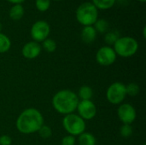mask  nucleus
I'll use <instances>...</instances> for the list:
<instances>
[{
    "label": "nucleus",
    "mask_w": 146,
    "mask_h": 145,
    "mask_svg": "<svg viewBox=\"0 0 146 145\" xmlns=\"http://www.w3.org/2000/svg\"><path fill=\"white\" fill-rule=\"evenodd\" d=\"M44 125V117L39 110L29 108L23 110L16 120V128L23 134L37 132Z\"/></svg>",
    "instance_id": "f257e3e1"
},
{
    "label": "nucleus",
    "mask_w": 146,
    "mask_h": 145,
    "mask_svg": "<svg viewBox=\"0 0 146 145\" xmlns=\"http://www.w3.org/2000/svg\"><path fill=\"white\" fill-rule=\"evenodd\" d=\"M80 99L77 94L70 90H61L52 98V105L56 112L62 115L73 114L77 109Z\"/></svg>",
    "instance_id": "f03ea898"
},
{
    "label": "nucleus",
    "mask_w": 146,
    "mask_h": 145,
    "mask_svg": "<svg viewBox=\"0 0 146 145\" xmlns=\"http://www.w3.org/2000/svg\"><path fill=\"white\" fill-rule=\"evenodd\" d=\"M75 16L77 21L84 26H92L98 19V10L92 3L86 2L77 8Z\"/></svg>",
    "instance_id": "7ed1b4c3"
},
{
    "label": "nucleus",
    "mask_w": 146,
    "mask_h": 145,
    "mask_svg": "<svg viewBox=\"0 0 146 145\" xmlns=\"http://www.w3.org/2000/svg\"><path fill=\"white\" fill-rule=\"evenodd\" d=\"M114 50L116 55L121 57H131L134 56L139 49V44L137 40L129 36L120 37L114 44Z\"/></svg>",
    "instance_id": "20e7f679"
},
{
    "label": "nucleus",
    "mask_w": 146,
    "mask_h": 145,
    "mask_svg": "<svg viewBox=\"0 0 146 145\" xmlns=\"http://www.w3.org/2000/svg\"><path fill=\"white\" fill-rule=\"evenodd\" d=\"M62 126L68 135L76 137L80 136L86 130L85 121L75 114H69L64 116L62 120Z\"/></svg>",
    "instance_id": "39448f33"
},
{
    "label": "nucleus",
    "mask_w": 146,
    "mask_h": 145,
    "mask_svg": "<svg viewBox=\"0 0 146 145\" xmlns=\"http://www.w3.org/2000/svg\"><path fill=\"white\" fill-rule=\"evenodd\" d=\"M127 97L126 85L121 82H115L111 84L106 91L108 101L115 105L121 103Z\"/></svg>",
    "instance_id": "423d86ee"
},
{
    "label": "nucleus",
    "mask_w": 146,
    "mask_h": 145,
    "mask_svg": "<svg viewBox=\"0 0 146 145\" xmlns=\"http://www.w3.org/2000/svg\"><path fill=\"white\" fill-rule=\"evenodd\" d=\"M31 37L33 41L38 43L46 39L50 32V27L45 21H38L31 27Z\"/></svg>",
    "instance_id": "0eeeda50"
},
{
    "label": "nucleus",
    "mask_w": 146,
    "mask_h": 145,
    "mask_svg": "<svg viewBox=\"0 0 146 145\" xmlns=\"http://www.w3.org/2000/svg\"><path fill=\"white\" fill-rule=\"evenodd\" d=\"M116 56L117 55L112 47L103 46L98 50L96 54V61L99 65L110 66L115 62Z\"/></svg>",
    "instance_id": "6e6552de"
},
{
    "label": "nucleus",
    "mask_w": 146,
    "mask_h": 145,
    "mask_svg": "<svg viewBox=\"0 0 146 145\" xmlns=\"http://www.w3.org/2000/svg\"><path fill=\"white\" fill-rule=\"evenodd\" d=\"M76 110L78 111V115L84 121H90L97 115V107L92 100L80 101Z\"/></svg>",
    "instance_id": "1a4fd4ad"
},
{
    "label": "nucleus",
    "mask_w": 146,
    "mask_h": 145,
    "mask_svg": "<svg viewBox=\"0 0 146 145\" xmlns=\"http://www.w3.org/2000/svg\"><path fill=\"white\" fill-rule=\"evenodd\" d=\"M117 115L123 124L131 125L135 121L137 113L134 107L130 103H122L118 108Z\"/></svg>",
    "instance_id": "9d476101"
},
{
    "label": "nucleus",
    "mask_w": 146,
    "mask_h": 145,
    "mask_svg": "<svg viewBox=\"0 0 146 145\" xmlns=\"http://www.w3.org/2000/svg\"><path fill=\"white\" fill-rule=\"evenodd\" d=\"M41 50L42 47L38 43L35 41H30L23 45L21 53L25 58L31 60L38 57L41 53Z\"/></svg>",
    "instance_id": "9b49d317"
},
{
    "label": "nucleus",
    "mask_w": 146,
    "mask_h": 145,
    "mask_svg": "<svg viewBox=\"0 0 146 145\" xmlns=\"http://www.w3.org/2000/svg\"><path fill=\"white\" fill-rule=\"evenodd\" d=\"M97 32L93 26H84L81 31V39L86 44H92L97 38Z\"/></svg>",
    "instance_id": "f8f14e48"
},
{
    "label": "nucleus",
    "mask_w": 146,
    "mask_h": 145,
    "mask_svg": "<svg viewBox=\"0 0 146 145\" xmlns=\"http://www.w3.org/2000/svg\"><path fill=\"white\" fill-rule=\"evenodd\" d=\"M9 17L14 21L21 20L24 15V8L21 4H14L9 12Z\"/></svg>",
    "instance_id": "ddd939ff"
},
{
    "label": "nucleus",
    "mask_w": 146,
    "mask_h": 145,
    "mask_svg": "<svg viewBox=\"0 0 146 145\" xmlns=\"http://www.w3.org/2000/svg\"><path fill=\"white\" fill-rule=\"evenodd\" d=\"M96 138L90 132H84L79 136V144L80 145H96Z\"/></svg>",
    "instance_id": "4468645a"
},
{
    "label": "nucleus",
    "mask_w": 146,
    "mask_h": 145,
    "mask_svg": "<svg viewBox=\"0 0 146 145\" xmlns=\"http://www.w3.org/2000/svg\"><path fill=\"white\" fill-rule=\"evenodd\" d=\"M77 96L81 100H91L93 96V91L89 85H82L80 87Z\"/></svg>",
    "instance_id": "2eb2a0df"
},
{
    "label": "nucleus",
    "mask_w": 146,
    "mask_h": 145,
    "mask_svg": "<svg viewBox=\"0 0 146 145\" xmlns=\"http://www.w3.org/2000/svg\"><path fill=\"white\" fill-rule=\"evenodd\" d=\"M11 47L9 38L3 32H0V53L7 52Z\"/></svg>",
    "instance_id": "dca6fc26"
},
{
    "label": "nucleus",
    "mask_w": 146,
    "mask_h": 145,
    "mask_svg": "<svg viewBox=\"0 0 146 145\" xmlns=\"http://www.w3.org/2000/svg\"><path fill=\"white\" fill-rule=\"evenodd\" d=\"M116 0H92V3L98 9H108L114 6Z\"/></svg>",
    "instance_id": "f3484780"
},
{
    "label": "nucleus",
    "mask_w": 146,
    "mask_h": 145,
    "mask_svg": "<svg viewBox=\"0 0 146 145\" xmlns=\"http://www.w3.org/2000/svg\"><path fill=\"white\" fill-rule=\"evenodd\" d=\"M109 26H110V24L106 20H104V19H98L96 21V22L94 23L93 27L95 28L97 32L104 33V32H106L108 31Z\"/></svg>",
    "instance_id": "a211bd4d"
},
{
    "label": "nucleus",
    "mask_w": 146,
    "mask_h": 145,
    "mask_svg": "<svg viewBox=\"0 0 146 145\" xmlns=\"http://www.w3.org/2000/svg\"><path fill=\"white\" fill-rule=\"evenodd\" d=\"M120 33L117 31H111V32H108L105 34L104 37V41L106 42V44H108L109 45H114L115 43L118 40V38H120Z\"/></svg>",
    "instance_id": "6ab92c4d"
},
{
    "label": "nucleus",
    "mask_w": 146,
    "mask_h": 145,
    "mask_svg": "<svg viewBox=\"0 0 146 145\" xmlns=\"http://www.w3.org/2000/svg\"><path fill=\"white\" fill-rule=\"evenodd\" d=\"M42 47L44 48V50L46 52L52 53V52H54L56 50V43L52 38H47L46 39H44L42 42Z\"/></svg>",
    "instance_id": "aec40b11"
},
{
    "label": "nucleus",
    "mask_w": 146,
    "mask_h": 145,
    "mask_svg": "<svg viewBox=\"0 0 146 145\" xmlns=\"http://www.w3.org/2000/svg\"><path fill=\"white\" fill-rule=\"evenodd\" d=\"M126 93L131 97H136L139 93V86L136 83H130L126 85Z\"/></svg>",
    "instance_id": "412c9836"
},
{
    "label": "nucleus",
    "mask_w": 146,
    "mask_h": 145,
    "mask_svg": "<svg viewBox=\"0 0 146 145\" xmlns=\"http://www.w3.org/2000/svg\"><path fill=\"white\" fill-rule=\"evenodd\" d=\"M35 5L38 11L45 12L50 7V0H36Z\"/></svg>",
    "instance_id": "4be33fe9"
},
{
    "label": "nucleus",
    "mask_w": 146,
    "mask_h": 145,
    "mask_svg": "<svg viewBox=\"0 0 146 145\" xmlns=\"http://www.w3.org/2000/svg\"><path fill=\"white\" fill-rule=\"evenodd\" d=\"M38 132L39 136L42 138H44V139H47V138H50L51 135H52V130H51V128L50 126H46V125H43L39 128V130L38 131Z\"/></svg>",
    "instance_id": "5701e85b"
},
{
    "label": "nucleus",
    "mask_w": 146,
    "mask_h": 145,
    "mask_svg": "<svg viewBox=\"0 0 146 145\" xmlns=\"http://www.w3.org/2000/svg\"><path fill=\"white\" fill-rule=\"evenodd\" d=\"M120 134L125 138H127L129 137L132 136L133 134V127L131 125H127V124H123L120 129Z\"/></svg>",
    "instance_id": "b1692460"
},
{
    "label": "nucleus",
    "mask_w": 146,
    "mask_h": 145,
    "mask_svg": "<svg viewBox=\"0 0 146 145\" xmlns=\"http://www.w3.org/2000/svg\"><path fill=\"white\" fill-rule=\"evenodd\" d=\"M75 143H76L75 137L71 136V135H68V136H65L62 139L61 145H75Z\"/></svg>",
    "instance_id": "393cba45"
},
{
    "label": "nucleus",
    "mask_w": 146,
    "mask_h": 145,
    "mask_svg": "<svg viewBox=\"0 0 146 145\" xmlns=\"http://www.w3.org/2000/svg\"><path fill=\"white\" fill-rule=\"evenodd\" d=\"M12 139L9 135H2L0 137V145H11Z\"/></svg>",
    "instance_id": "a878e982"
},
{
    "label": "nucleus",
    "mask_w": 146,
    "mask_h": 145,
    "mask_svg": "<svg viewBox=\"0 0 146 145\" xmlns=\"http://www.w3.org/2000/svg\"><path fill=\"white\" fill-rule=\"evenodd\" d=\"M7 1H9V3H14V4H21V3H23L25 0H7Z\"/></svg>",
    "instance_id": "bb28decb"
},
{
    "label": "nucleus",
    "mask_w": 146,
    "mask_h": 145,
    "mask_svg": "<svg viewBox=\"0 0 146 145\" xmlns=\"http://www.w3.org/2000/svg\"><path fill=\"white\" fill-rule=\"evenodd\" d=\"M145 30H146V28H145V26L144 27V30H143V33H144V38H145Z\"/></svg>",
    "instance_id": "cd10ccee"
},
{
    "label": "nucleus",
    "mask_w": 146,
    "mask_h": 145,
    "mask_svg": "<svg viewBox=\"0 0 146 145\" xmlns=\"http://www.w3.org/2000/svg\"><path fill=\"white\" fill-rule=\"evenodd\" d=\"M2 29H3V25H2V23H0V32H1Z\"/></svg>",
    "instance_id": "c85d7f7f"
},
{
    "label": "nucleus",
    "mask_w": 146,
    "mask_h": 145,
    "mask_svg": "<svg viewBox=\"0 0 146 145\" xmlns=\"http://www.w3.org/2000/svg\"><path fill=\"white\" fill-rule=\"evenodd\" d=\"M138 1H139V2H141V3H145L146 0H138Z\"/></svg>",
    "instance_id": "c756f323"
},
{
    "label": "nucleus",
    "mask_w": 146,
    "mask_h": 145,
    "mask_svg": "<svg viewBox=\"0 0 146 145\" xmlns=\"http://www.w3.org/2000/svg\"><path fill=\"white\" fill-rule=\"evenodd\" d=\"M54 1H62V0H54Z\"/></svg>",
    "instance_id": "7c9ffc66"
},
{
    "label": "nucleus",
    "mask_w": 146,
    "mask_h": 145,
    "mask_svg": "<svg viewBox=\"0 0 146 145\" xmlns=\"http://www.w3.org/2000/svg\"><path fill=\"white\" fill-rule=\"evenodd\" d=\"M144 145H145V144H144Z\"/></svg>",
    "instance_id": "2f4dec72"
}]
</instances>
